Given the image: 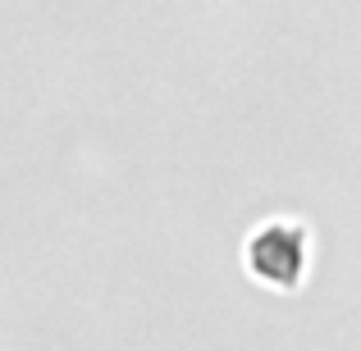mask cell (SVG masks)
<instances>
[{
	"instance_id": "obj_1",
	"label": "cell",
	"mask_w": 361,
	"mask_h": 351,
	"mask_svg": "<svg viewBox=\"0 0 361 351\" xmlns=\"http://www.w3.org/2000/svg\"><path fill=\"white\" fill-rule=\"evenodd\" d=\"M252 269L270 283H293L302 274V233L288 224H270L252 237Z\"/></svg>"
}]
</instances>
